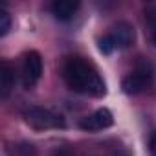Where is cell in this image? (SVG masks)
<instances>
[{
	"label": "cell",
	"mask_w": 156,
	"mask_h": 156,
	"mask_svg": "<svg viewBox=\"0 0 156 156\" xmlns=\"http://www.w3.org/2000/svg\"><path fill=\"white\" fill-rule=\"evenodd\" d=\"M62 79L70 90L87 94L92 98H103L107 94L105 81L98 70L81 57H70L62 68Z\"/></svg>",
	"instance_id": "cell-1"
},
{
	"label": "cell",
	"mask_w": 156,
	"mask_h": 156,
	"mask_svg": "<svg viewBox=\"0 0 156 156\" xmlns=\"http://www.w3.org/2000/svg\"><path fill=\"white\" fill-rule=\"evenodd\" d=\"M154 83V66L151 61H140L136 70L132 73H129L123 83H121V88L125 94H140L143 90H147L151 85Z\"/></svg>",
	"instance_id": "cell-2"
},
{
	"label": "cell",
	"mask_w": 156,
	"mask_h": 156,
	"mask_svg": "<svg viewBox=\"0 0 156 156\" xmlns=\"http://www.w3.org/2000/svg\"><path fill=\"white\" fill-rule=\"evenodd\" d=\"M24 121L35 130H48V129H64V118L50 108L42 107H30L22 112Z\"/></svg>",
	"instance_id": "cell-3"
},
{
	"label": "cell",
	"mask_w": 156,
	"mask_h": 156,
	"mask_svg": "<svg viewBox=\"0 0 156 156\" xmlns=\"http://www.w3.org/2000/svg\"><path fill=\"white\" fill-rule=\"evenodd\" d=\"M20 72H22V85L26 88H31L37 85V81L42 75V59H41L39 51L31 50V51L24 53Z\"/></svg>",
	"instance_id": "cell-4"
},
{
	"label": "cell",
	"mask_w": 156,
	"mask_h": 156,
	"mask_svg": "<svg viewBox=\"0 0 156 156\" xmlns=\"http://www.w3.org/2000/svg\"><path fill=\"white\" fill-rule=\"evenodd\" d=\"M114 125V116L108 108H98L96 112H92L90 116L83 118L79 127L83 130H88V132H98V130H105L108 127Z\"/></svg>",
	"instance_id": "cell-5"
},
{
	"label": "cell",
	"mask_w": 156,
	"mask_h": 156,
	"mask_svg": "<svg viewBox=\"0 0 156 156\" xmlns=\"http://www.w3.org/2000/svg\"><path fill=\"white\" fill-rule=\"evenodd\" d=\"M108 37L112 39V42H114L116 48H129L130 44H134L136 31H134V28L129 22H118L110 30Z\"/></svg>",
	"instance_id": "cell-6"
},
{
	"label": "cell",
	"mask_w": 156,
	"mask_h": 156,
	"mask_svg": "<svg viewBox=\"0 0 156 156\" xmlns=\"http://www.w3.org/2000/svg\"><path fill=\"white\" fill-rule=\"evenodd\" d=\"M77 8H79V2H73V0H55L51 4V13L59 20H70Z\"/></svg>",
	"instance_id": "cell-7"
},
{
	"label": "cell",
	"mask_w": 156,
	"mask_h": 156,
	"mask_svg": "<svg viewBox=\"0 0 156 156\" xmlns=\"http://www.w3.org/2000/svg\"><path fill=\"white\" fill-rule=\"evenodd\" d=\"M15 88V70L9 62H2V68H0V96L8 98L9 92Z\"/></svg>",
	"instance_id": "cell-8"
},
{
	"label": "cell",
	"mask_w": 156,
	"mask_h": 156,
	"mask_svg": "<svg viewBox=\"0 0 156 156\" xmlns=\"http://www.w3.org/2000/svg\"><path fill=\"white\" fill-rule=\"evenodd\" d=\"M9 156H39V151L33 143L30 141H19V143H13L9 149H8Z\"/></svg>",
	"instance_id": "cell-9"
},
{
	"label": "cell",
	"mask_w": 156,
	"mask_h": 156,
	"mask_svg": "<svg viewBox=\"0 0 156 156\" xmlns=\"http://www.w3.org/2000/svg\"><path fill=\"white\" fill-rule=\"evenodd\" d=\"M11 30V17L6 9H0V35H8V31Z\"/></svg>",
	"instance_id": "cell-10"
},
{
	"label": "cell",
	"mask_w": 156,
	"mask_h": 156,
	"mask_svg": "<svg viewBox=\"0 0 156 156\" xmlns=\"http://www.w3.org/2000/svg\"><path fill=\"white\" fill-rule=\"evenodd\" d=\"M98 46H99V50H101L105 55L112 53V50L116 48V46H114V42H112V39H110L108 35H105L103 39H99V44H98Z\"/></svg>",
	"instance_id": "cell-11"
},
{
	"label": "cell",
	"mask_w": 156,
	"mask_h": 156,
	"mask_svg": "<svg viewBox=\"0 0 156 156\" xmlns=\"http://www.w3.org/2000/svg\"><path fill=\"white\" fill-rule=\"evenodd\" d=\"M149 147H151V154L156 156V132L151 136V143H149Z\"/></svg>",
	"instance_id": "cell-12"
},
{
	"label": "cell",
	"mask_w": 156,
	"mask_h": 156,
	"mask_svg": "<svg viewBox=\"0 0 156 156\" xmlns=\"http://www.w3.org/2000/svg\"><path fill=\"white\" fill-rule=\"evenodd\" d=\"M53 156H73V154H72V152H70L68 149H61V151H57V152H55Z\"/></svg>",
	"instance_id": "cell-13"
},
{
	"label": "cell",
	"mask_w": 156,
	"mask_h": 156,
	"mask_svg": "<svg viewBox=\"0 0 156 156\" xmlns=\"http://www.w3.org/2000/svg\"><path fill=\"white\" fill-rule=\"evenodd\" d=\"M154 44H156V33H154Z\"/></svg>",
	"instance_id": "cell-14"
}]
</instances>
